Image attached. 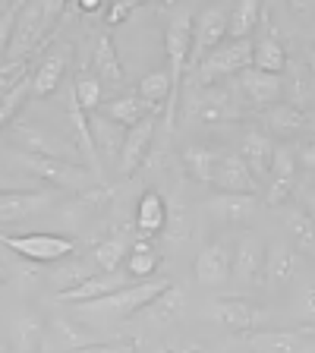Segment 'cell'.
<instances>
[{"label": "cell", "instance_id": "cell-1", "mask_svg": "<svg viewBox=\"0 0 315 353\" xmlns=\"http://www.w3.org/2000/svg\"><path fill=\"white\" fill-rule=\"evenodd\" d=\"M192 22L196 13L190 7H180L170 13L167 29H164V51H167V76H170V101H167V130H174V117L180 110V95H183V73L190 66L192 54Z\"/></svg>", "mask_w": 315, "mask_h": 353}, {"label": "cell", "instance_id": "cell-2", "mask_svg": "<svg viewBox=\"0 0 315 353\" xmlns=\"http://www.w3.org/2000/svg\"><path fill=\"white\" fill-rule=\"evenodd\" d=\"M63 13V3H22L16 13L13 38H10V51L3 66L10 63H29L32 51H38L51 29V22Z\"/></svg>", "mask_w": 315, "mask_h": 353}, {"label": "cell", "instance_id": "cell-3", "mask_svg": "<svg viewBox=\"0 0 315 353\" xmlns=\"http://www.w3.org/2000/svg\"><path fill=\"white\" fill-rule=\"evenodd\" d=\"M250 66H252V38H243V41H230L227 38L208 57H202V63L192 70L196 88H212L221 79H227V76H240Z\"/></svg>", "mask_w": 315, "mask_h": 353}, {"label": "cell", "instance_id": "cell-4", "mask_svg": "<svg viewBox=\"0 0 315 353\" xmlns=\"http://www.w3.org/2000/svg\"><path fill=\"white\" fill-rule=\"evenodd\" d=\"M16 164L26 168L29 174L41 176L48 183H54L57 190H76L85 192L95 186L98 176L92 174L88 168H82L79 161H60V158H41V154H29V152H16L13 154Z\"/></svg>", "mask_w": 315, "mask_h": 353}, {"label": "cell", "instance_id": "cell-5", "mask_svg": "<svg viewBox=\"0 0 315 353\" xmlns=\"http://www.w3.org/2000/svg\"><path fill=\"white\" fill-rule=\"evenodd\" d=\"M0 243L7 250H13L16 256H22L26 262H35V265L63 262L76 250L73 236H60V234H3L0 230Z\"/></svg>", "mask_w": 315, "mask_h": 353}, {"label": "cell", "instance_id": "cell-6", "mask_svg": "<svg viewBox=\"0 0 315 353\" xmlns=\"http://www.w3.org/2000/svg\"><path fill=\"white\" fill-rule=\"evenodd\" d=\"M170 284H174L170 278L139 281V284L123 287V290H117V294H110V296L82 303V309H85V312H95V316H132V312H139L142 306H148L158 294H164Z\"/></svg>", "mask_w": 315, "mask_h": 353}, {"label": "cell", "instance_id": "cell-7", "mask_svg": "<svg viewBox=\"0 0 315 353\" xmlns=\"http://www.w3.org/2000/svg\"><path fill=\"white\" fill-rule=\"evenodd\" d=\"M186 114H190L196 123H227V120L243 117V108L236 104L234 92L212 85V88H192Z\"/></svg>", "mask_w": 315, "mask_h": 353}, {"label": "cell", "instance_id": "cell-8", "mask_svg": "<svg viewBox=\"0 0 315 353\" xmlns=\"http://www.w3.org/2000/svg\"><path fill=\"white\" fill-rule=\"evenodd\" d=\"M227 16L230 10L224 7H205L196 13V22H192V54L186 70H196L202 63V57H208L218 44L227 41Z\"/></svg>", "mask_w": 315, "mask_h": 353}, {"label": "cell", "instance_id": "cell-9", "mask_svg": "<svg viewBox=\"0 0 315 353\" xmlns=\"http://www.w3.org/2000/svg\"><path fill=\"white\" fill-rule=\"evenodd\" d=\"M252 353H315V331L306 328H258L246 334Z\"/></svg>", "mask_w": 315, "mask_h": 353}, {"label": "cell", "instance_id": "cell-10", "mask_svg": "<svg viewBox=\"0 0 315 353\" xmlns=\"http://www.w3.org/2000/svg\"><path fill=\"white\" fill-rule=\"evenodd\" d=\"M212 316L218 319L224 328H234V331H240V334L258 331L268 322V312H265L258 303L243 300V296H221V300H214Z\"/></svg>", "mask_w": 315, "mask_h": 353}, {"label": "cell", "instance_id": "cell-11", "mask_svg": "<svg viewBox=\"0 0 315 353\" xmlns=\"http://www.w3.org/2000/svg\"><path fill=\"white\" fill-rule=\"evenodd\" d=\"M192 272H196L199 284H205V287L227 284L230 272H234V246H230V240L208 243L205 250L196 256V262H192Z\"/></svg>", "mask_w": 315, "mask_h": 353}, {"label": "cell", "instance_id": "cell-12", "mask_svg": "<svg viewBox=\"0 0 315 353\" xmlns=\"http://www.w3.org/2000/svg\"><path fill=\"white\" fill-rule=\"evenodd\" d=\"M13 139L22 145V152L41 154V158H60V161H76V148L70 142L57 139L38 123H13Z\"/></svg>", "mask_w": 315, "mask_h": 353}, {"label": "cell", "instance_id": "cell-13", "mask_svg": "<svg viewBox=\"0 0 315 353\" xmlns=\"http://www.w3.org/2000/svg\"><path fill=\"white\" fill-rule=\"evenodd\" d=\"M296 168H300L296 164V148L287 145V142H278L272 158V170H268V196H265L268 205H284L287 202L296 180Z\"/></svg>", "mask_w": 315, "mask_h": 353}, {"label": "cell", "instance_id": "cell-14", "mask_svg": "<svg viewBox=\"0 0 315 353\" xmlns=\"http://www.w3.org/2000/svg\"><path fill=\"white\" fill-rule=\"evenodd\" d=\"M240 95L258 110H268L284 98V79L274 73H262L256 66L240 73Z\"/></svg>", "mask_w": 315, "mask_h": 353}, {"label": "cell", "instance_id": "cell-15", "mask_svg": "<svg viewBox=\"0 0 315 353\" xmlns=\"http://www.w3.org/2000/svg\"><path fill=\"white\" fill-rule=\"evenodd\" d=\"M154 126H158V114H148L145 120H139L136 126L126 130L123 145H120V154H117V164H120V174L123 176H130L132 170L145 161L148 145H152V139H154Z\"/></svg>", "mask_w": 315, "mask_h": 353}, {"label": "cell", "instance_id": "cell-16", "mask_svg": "<svg viewBox=\"0 0 315 353\" xmlns=\"http://www.w3.org/2000/svg\"><path fill=\"white\" fill-rule=\"evenodd\" d=\"M212 183L218 186L221 192H234V196H256V176L246 168V161L236 154H221L218 168H214Z\"/></svg>", "mask_w": 315, "mask_h": 353}, {"label": "cell", "instance_id": "cell-17", "mask_svg": "<svg viewBox=\"0 0 315 353\" xmlns=\"http://www.w3.org/2000/svg\"><path fill=\"white\" fill-rule=\"evenodd\" d=\"M54 202V192L41 190H7L0 192V224H13L29 214H38Z\"/></svg>", "mask_w": 315, "mask_h": 353}, {"label": "cell", "instance_id": "cell-18", "mask_svg": "<svg viewBox=\"0 0 315 353\" xmlns=\"http://www.w3.org/2000/svg\"><path fill=\"white\" fill-rule=\"evenodd\" d=\"M234 274L240 284L258 287L265 278V243L258 236H240L234 250Z\"/></svg>", "mask_w": 315, "mask_h": 353}, {"label": "cell", "instance_id": "cell-19", "mask_svg": "<svg viewBox=\"0 0 315 353\" xmlns=\"http://www.w3.org/2000/svg\"><path fill=\"white\" fill-rule=\"evenodd\" d=\"M274 145H278V142H274L265 130H250L246 136H243L240 158L246 161V168L252 170L256 183H258V180H268V170H272V158H274Z\"/></svg>", "mask_w": 315, "mask_h": 353}, {"label": "cell", "instance_id": "cell-20", "mask_svg": "<svg viewBox=\"0 0 315 353\" xmlns=\"http://www.w3.org/2000/svg\"><path fill=\"white\" fill-rule=\"evenodd\" d=\"M287 63H290V57H287L284 41H281L278 32L265 22V32L256 38V41H252V66H256V70H262V73L281 76L287 70Z\"/></svg>", "mask_w": 315, "mask_h": 353}, {"label": "cell", "instance_id": "cell-21", "mask_svg": "<svg viewBox=\"0 0 315 353\" xmlns=\"http://www.w3.org/2000/svg\"><path fill=\"white\" fill-rule=\"evenodd\" d=\"M123 287H130V281H126L120 272H98L88 281H82L79 287H73V290L57 294V300H63V303H92V300H101V296L117 294V290H123Z\"/></svg>", "mask_w": 315, "mask_h": 353}, {"label": "cell", "instance_id": "cell-22", "mask_svg": "<svg viewBox=\"0 0 315 353\" xmlns=\"http://www.w3.org/2000/svg\"><path fill=\"white\" fill-rule=\"evenodd\" d=\"M70 51H73L70 44H60L41 60V66L32 76V98H48L51 92H57L60 79L66 73V63H70Z\"/></svg>", "mask_w": 315, "mask_h": 353}, {"label": "cell", "instance_id": "cell-23", "mask_svg": "<svg viewBox=\"0 0 315 353\" xmlns=\"http://www.w3.org/2000/svg\"><path fill=\"white\" fill-rule=\"evenodd\" d=\"M208 212L221 221V224H227V228H236L243 221H250L252 212L258 205V196H234V192H218L214 199L205 202Z\"/></svg>", "mask_w": 315, "mask_h": 353}, {"label": "cell", "instance_id": "cell-24", "mask_svg": "<svg viewBox=\"0 0 315 353\" xmlns=\"http://www.w3.org/2000/svg\"><path fill=\"white\" fill-rule=\"evenodd\" d=\"M309 126V108H296L290 101H278L265 110V132L268 136H294Z\"/></svg>", "mask_w": 315, "mask_h": 353}, {"label": "cell", "instance_id": "cell-25", "mask_svg": "<svg viewBox=\"0 0 315 353\" xmlns=\"http://www.w3.org/2000/svg\"><path fill=\"white\" fill-rule=\"evenodd\" d=\"M136 230H139V240H152L161 230H167V205L158 192H142L136 205Z\"/></svg>", "mask_w": 315, "mask_h": 353}, {"label": "cell", "instance_id": "cell-26", "mask_svg": "<svg viewBox=\"0 0 315 353\" xmlns=\"http://www.w3.org/2000/svg\"><path fill=\"white\" fill-rule=\"evenodd\" d=\"M296 274V252L284 240H274L265 246V281L268 287H284Z\"/></svg>", "mask_w": 315, "mask_h": 353}, {"label": "cell", "instance_id": "cell-27", "mask_svg": "<svg viewBox=\"0 0 315 353\" xmlns=\"http://www.w3.org/2000/svg\"><path fill=\"white\" fill-rule=\"evenodd\" d=\"M183 300H186L183 290H180L176 284H170L164 294H158L152 303H148V306L139 309V316L145 319L152 328H154V325L161 328V325H170V322H176V319H180V312H183Z\"/></svg>", "mask_w": 315, "mask_h": 353}, {"label": "cell", "instance_id": "cell-28", "mask_svg": "<svg viewBox=\"0 0 315 353\" xmlns=\"http://www.w3.org/2000/svg\"><path fill=\"white\" fill-rule=\"evenodd\" d=\"M148 114H161V110L154 108V104L142 101L139 95H120V98H114V101H108V108H104V117L120 123L123 130L136 126L139 120H145Z\"/></svg>", "mask_w": 315, "mask_h": 353}, {"label": "cell", "instance_id": "cell-29", "mask_svg": "<svg viewBox=\"0 0 315 353\" xmlns=\"http://www.w3.org/2000/svg\"><path fill=\"white\" fill-rule=\"evenodd\" d=\"M70 123H73L76 136H79V145H76V152L85 158L88 170L95 176H101V158H98V148H95V139H92V126H88V114L79 108V101L76 98H70Z\"/></svg>", "mask_w": 315, "mask_h": 353}, {"label": "cell", "instance_id": "cell-30", "mask_svg": "<svg viewBox=\"0 0 315 353\" xmlns=\"http://www.w3.org/2000/svg\"><path fill=\"white\" fill-rule=\"evenodd\" d=\"M130 234H114L92 250V265L98 272H120V262L130 256Z\"/></svg>", "mask_w": 315, "mask_h": 353}, {"label": "cell", "instance_id": "cell-31", "mask_svg": "<svg viewBox=\"0 0 315 353\" xmlns=\"http://www.w3.org/2000/svg\"><path fill=\"white\" fill-rule=\"evenodd\" d=\"M284 224H287V230H290V236H294L296 250H300L303 256L315 259V221L309 218L300 205H290V208H284Z\"/></svg>", "mask_w": 315, "mask_h": 353}, {"label": "cell", "instance_id": "cell-32", "mask_svg": "<svg viewBox=\"0 0 315 353\" xmlns=\"http://www.w3.org/2000/svg\"><path fill=\"white\" fill-rule=\"evenodd\" d=\"M88 126H92V139H95V148H98V158L101 152H108L110 158H117L120 154V145H123V126L108 120L104 114H92L88 117Z\"/></svg>", "mask_w": 315, "mask_h": 353}, {"label": "cell", "instance_id": "cell-33", "mask_svg": "<svg viewBox=\"0 0 315 353\" xmlns=\"http://www.w3.org/2000/svg\"><path fill=\"white\" fill-rule=\"evenodd\" d=\"M92 63H95V70H98V82L108 79L110 85H120V82L126 79L123 63H120V57H117V48H114V41H110L108 35L98 38L95 54H92Z\"/></svg>", "mask_w": 315, "mask_h": 353}, {"label": "cell", "instance_id": "cell-34", "mask_svg": "<svg viewBox=\"0 0 315 353\" xmlns=\"http://www.w3.org/2000/svg\"><path fill=\"white\" fill-rule=\"evenodd\" d=\"M262 3H256V0H243V3H236L234 10H230L227 16V38L230 41H243V38H252V29L258 26V19H262Z\"/></svg>", "mask_w": 315, "mask_h": 353}, {"label": "cell", "instance_id": "cell-35", "mask_svg": "<svg viewBox=\"0 0 315 353\" xmlns=\"http://www.w3.org/2000/svg\"><path fill=\"white\" fill-rule=\"evenodd\" d=\"M41 341H44V322L32 312L16 319L13 325V353H38L41 350Z\"/></svg>", "mask_w": 315, "mask_h": 353}, {"label": "cell", "instance_id": "cell-36", "mask_svg": "<svg viewBox=\"0 0 315 353\" xmlns=\"http://www.w3.org/2000/svg\"><path fill=\"white\" fill-rule=\"evenodd\" d=\"M218 161H221V154L214 152V148H208V145H190L183 152L186 174H190L192 180H199V183H212Z\"/></svg>", "mask_w": 315, "mask_h": 353}, {"label": "cell", "instance_id": "cell-37", "mask_svg": "<svg viewBox=\"0 0 315 353\" xmlns=\"http://www.w3.org/2000/svg\"><path fill=\"white\" fill-rule=\"evenodd\" d=\"M284 95H287V101L296 104V108L312 104V73H309V63H287Z\"/></svg>", "mask_w": 315, "mask_h": 353}, {"label": "cell", "instance_id": "cell-38", "mask_svg": "<svg viewBox=\"0 0 315 353\" xmlns=\"http://www.w3.org/2000/svg\"><path fill=\"white\" fill-rule=\"evenodd\" d=\"M158 262H161V256L152 250V243L136 240L130 246V256H126V274H130V278H152Z\"/></svg>", "mask_w": 315, "mask_h": 353}, {"label": "cell", "instance_id": "cell-39", "mask_svg": "<svg viewBox=\"0 0 315 353\" xmlns=\"http://www.w3.org/2000/svg\"><path fill=\"white\" fill-rule=\"evenodd\" d=\"M136 95L142 98V101L154 104V108L161 110V104L170 101V76L167 70H152V73H145V79H139V92Z\"/></svg>", "mask_w": 315, "mask_h": 353}, {"label": "cell", "instance_id": "cell-40", "mask_svg": "<svg viewBox=\"0 0 315 353\" xmlns=\"http://www.w3.org/2000/svg\"><path fill=\"white\" fill-rule=\"evenodd\" d=\"M92 274H98V268L92 262H57V272H54V284H57V290L63 294V290H73V287H79L82 281H88Z\"/></svg>", "mask_w": 315, "mask_h": 353}, {"label": "cell", "instance_id": "cell-41", "mask_svg": "<svg viewBox=\"0 0 315 353\" xmlns=\"http://www.w3.org/2000/svg\"><path fill=\"white\" fill-rule=\"evenodd\" d=\"M101 95H104V85L95 79V76H79L73 85V98L79 101V108L85 110V114H92V110L101 104Z\"/></svg>", "mask_w": 315, "mask_h": 353}, {"label": "cell", "instance_id": "cell-42", "mask_svg": "<svg viewBox=\"0 0 315 353\" xmlns=\"http://www.w3.org/2000/svg\"><path fill=\"white\" fill-rule=\"evenodd\" d=\"M54 328L60 331V344L70 347V353H73V350H82V347L98 344V338H92V334H88L82 325L70 322V319H57V322H54Z\"/></svg>", "mask_w": 315, "mask_h": 353}, {"label": "cell", "instance_id": "cell-43", "mask_svg": "<svg viewBox=\"0 0 315 353\" xmlns=\"http://www.w3.org/2000/svg\"><path fill=\"white\" fill-rule=\"evenodd\" d=\"M22 3H13L0 13V66L7 60V51H10V38H13V26H16V13H19Z\"/></svg>", "mask_w": 315, "mask_h": 353}, {"label": "cell", "instance_id": "cell-44", "mask_svg": "<svg viewBox=\"0 0 315 353\" xmlns=\"http://www.w3.org/2000/svg\"><path fill=\"white\" fill-rule=\"evenodd\" d=\"M132 10H136V3H130V0H117V3L108 10V26H120L126 16H132Z\"/></svg>", "mask_w": 315, "mask_h": 353}, {"label": "cell", "instance_id": "cell-45", "mask_svg": "<svg viewBox=\"0 0 315 353\" xmlns=\"http://www.w3.org/2000/svg\"><path fill=\"white\" fill-rule=\"evenodd\" d=\"M300 312H303V319L315 322V287H306L300 294Z\"/></svg>", "mask_w": 315, "mask_h": 353}, {"label": "cell", "instance_id": "cell-46", "mask_svg": "<svg viewBox=\"0 0 315 353\" xmlns=\"http://www.w3.org/2000/svg\"><path fill=\"white\" fill-rule=\"evenodd\" d=\"M296 199H300V208L309 214V218L315 221V186H303L300 192H296Z\"/></svg>", "mask_w": 315, "mask_h": 353}, {"label": "cell", "instance_id": "cell-47", "mask_svg": "<svg viewBox=\"0 0 315 353\" xmlns=\"http://www.w3.org/2000/svg\"><path fill=\"white\" fill-rule=\"evenodd\" d=\"M296 164H300V168H306V170H315V142H306V145L300 148Z\"/></svg>", "mask_w": 315, "mask_h": 353}, {"label": "cell", "instance_id": "cell-48", "mask_svg": "<svg viewBox=\"0 0 315 353\" xmlns=\"http://www.w3.org/2000/svg\"><path fill=\"white\" fill-rule=\"evenodd\" d=\"M73 353H123V347H114V344H104V341H98V344L82 347V350H73Z\"/></svg>", "mask_w": 315, "mask_h": 353}, {"label": "cell", "instance_id": "cell-49", "mask_svg": "<svg viewBox=\"0 0 315 353\" xmlns=\"http://www.w3.org/2000/svg\"><path fill=\"white\" fill-rule=\"evenodd\" d=\"M170 353H208L205 347H199V344H183V347H176V350H170Z\"/></svg>", "mask_w": 315, "mask_h": 353}, {"label": "cell", "instance_id": "cell-50", "mask_svg": "<svg viewBox=\"0 0 315 353\" xmlns=\"http://www.w3.org/2000/svg\"><path fill=\"white\" fill-rule=\"evenodd\" d=\"M101 7V0H82L79 10H85V13H95V10Z\"/></svg>", "mask_w": 315, "mask_h": 353}, {"label": "cell", "instance_id": "cell-51", "mask_svg": "<svg viewBox=\"0 0 315 353\" xmlns=\"http://www.w3.org/2000/svg\"><path fill=\"white\" fill-rule=\"evenodd\" d=\"M306 63H309V73H312V82H315V48H309V57H306Z\"/></svg>", "mask_w": 315, "mask_h": 353}, {"label": "cell", "instance_id": "cell-52", "mask_svg": "<svg viewBox=\"0 0 315 353\" xmlns=\"http://www.w3.org/2000/svg\"><path fill=\"white\" fill-rule=\"evenodd\" d=\"M7 190H13V186L7 183V176H3V170H0V192H7Z\"/></svg>", "mask_w": 315, "mask_h": 353}, {"label": "cell", "instance_id": "cell-53", "mask_svg": "<svg viewBox=\"0 0 315 353\" xmlns=\"http://www.w3.org/2000/svg\"><path fill=\"white\" fill-rule=\"evenodd\" d=\"M309 48H315V22H312V29H309Z\"/></svg>", "mask_w": 315, "mask_h": 353}, {"label": "cell", "instance_id": "cell-54", "mask_svg": "<svg viewBox=\"0 0 315 353\" xmlns=\"http://www.w3.org/2000/svg\"><path fill=\"white\" fill-rule=\"evenodd\" d=\"M0 353H13V347H7V344H0Z\"/></svg>", "mask_w": 315, "mask_h": 353}, {"label": "cell", "instance_id": "cell-55", "mask_svg": "<svg viewBox=\"0 0 315 353\" xmlns=\"http://www.w3.org/2000/svg\"><path fill=\"white\" fill-rule=\"evenodd\" d=\"M158 353H170V347H161V350H158Z\"/></svg>", "mask_w": 315, "mask_h": 353}, {"label": "cell", "instance_id": "cell-56", "mask_svg": "<svg viewBox=\"0 0 315 353\" xmlns=\"http://www.w3.org/2000/svg\"><path fill=\"white\" fill-rule=\"evenodd\" d=\"M0 278H3V265H0Z\"/></svg>", "mask_w": 315, "mask_h": 353}]
</instances>
